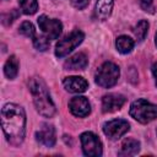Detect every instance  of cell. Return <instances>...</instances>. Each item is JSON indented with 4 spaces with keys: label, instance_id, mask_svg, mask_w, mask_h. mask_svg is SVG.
Masks as SVG:
<instances>
[{
    "label": "cell",
    "instance_id": "obj_1",
    "mask_svg": "<svg viewBox=\"0 0 157 157\" xmlns=\"http://www.w3.org/2000/svg\"><path fill=\"white\" fill-rule=\"evenodd\" d=\"M1 126L6 140L18 146L22 144L26 134V114L21 105L7 103L1 109Z\"/></svg>",
    "mask_w": 157,
    "mask_h": 157
},
{
    "label": "cell",
    "instance_id": "obj_2",
    "mask_svg": "<svg viewBox=\"0 0 157 157\" xmlns=\"http://www.w3.org/2000/svg\"><path fill=\"white\" fill-rule=\"evenodd\" d=\"M28 87H29L31 94L33 97V103L38 113L45 118H52L55 114V105L50 97V93L48 91L45 82L40 77L34 76L29 78Z\"/></svg>",
    "mask_w": 157,
    "mask_h": 157
},
{
    "label": "cell",
    "instance_id": "obj_21",
    "mask_svg": "<svg viewBox=\"0 0 157 157\" xmlns=\"http://www.w3.org/2000/svg\"><path fill=\"white\" fill-rule=\"evenodd\" d=\"M18 31H20L21 34H23V36H26V37H29V38H33V37L36 36L34 27H33V25H32L31 22H28V21L22 22V25L20 26Z\"/></svg>",
    "mask_w": 157,
    "mask_h": 157
},
{
    "label": "cell",
    "instance_id": "obj_8",
    "mask_svg": "<svg viewBox=\"0 0 157 157\" xmlns=\"http://www.w3.org/2000/svg\"><path fill=\"white\" fill-rule=\"evenodd\" d=\"M130 129V125L124 119H113L103 125V132L110 140H118Z\"/></svg>",
    "mask_w": 157,
    "mask_h": 157
},
{
    "label": "cell",
    "instance_id": "obj_13",
    "mask_svg": "<svg viewBox=\"0 0 157 157\" xmlns=\"http://www.w3.org/2000/svg\"><path fill=\"white\" fill-rule=\"evenodd\" d=\"M87 64H88V59H87L86 54L77 53L65 61L64 67L66 70H83L87 66Z\"/></svg>",
    "mask_w": 157,
    "mask_h": 157
},
{
    "label": "cell",
    "instance_id": "obj_7",
    "mask_svg": "<svg viewBox=\"0 0 157 157\" xmlns=\"http://www.w3.org/2000/svg\"><path fill=\"white\" fill-rule=\"evenodd\" d=\"M38 26L49 39H56L61 34L63 25L59 20L49 18L45 15H42L38 17Z\"/></svg>",
    "mask_w": 157,
    "mask_h": 157
},
{
    "label": "cell",
    "instance_id": "obj_19",
    "mask_svg": "<svg viewBox=\"0 0 157 157\" xmlns=\"http://www.w3.org/2000/svg\"><path fill=\"white\" fill-rule=\"evenodd\" d=\"M147 31H148V22L146 20L139 21L134 29V33H135V37L137 38V40H144L147 34Z\"/></svg>",
    "mask_w": 157,
    "mask_h": 157
},
{
    "label": "cell",
    "instance_id": "obj_11",
    "mask_svg": "<svg viewBox=\"0 0 157 157\" xmlns=\"http://www.w3.org/2000/svg\"><path fill=\"white\" fill-rule=\"evenodd\" d=\"M63 85L67 92L71 93H82L88 88V82L81 76H69L65 77Z\"/></svg>",
    "mask_w": 157,
    "mask_h": 157
},
{
    "label": "cell",
    "instance_id": "obj_24",
    "mask_svg": "<svg viewBox=\"0 0 157 157\" xmlns=\"http://www.w3.org/2000/svg\"><path fill=\"white\" fill-rule=\"evenodd\" d=\"M140 5L145 11L152 12L153 10V0H140Z\"/></svg>",
    "mask_w": 157,
    "mask_h": 157
},
{
    "label": "cell",
    "instance_id": "obj_18",
    "mask_svg": "<svg viewBox=\"0 0 157 157\" xmlns=\"http://www.w3.org/2000/svg\"><path fill=\"white\" fill-rule=\"evenodd\" d=\"M20 6L22 12L26 15H33L38 10L37 0H20Z\"/></svg>",
    "mask_w": 157,
    "mask_h": 157
},
{
    "label": "cell",
    "instance_id": "obj_22",
    "mask_svg": "<svg viewBox=\"0 0 157 157\" xmlns=\"http://www.w3.org/2000/svg\"><path fill=\"white\" fill-rule=\"evenodd\" d=\"M18 16V13L15 11V10H11L9 13H5L2 15V23L4 25H11L13 22V20Z\"/></svg>",
    "mask_w": 157,
    "mask_h": 157
},
{
    "label": "cell",
    "instance_id": "obj_26",
    "mask_svg": "<svg viewBox=\"0 0 157 157\" xmlns=\"http://www.w3.org/2000/svg\"><path fill=\"white\" fill-rule=\"evenodd\" d=\"M156 45H157V33H156Z\"/></svg>",
    "mask_w": 157,
    "mask_h": 157
},
{
    "label": "cell",
    "instance_id": "obj_4",
    "mask_svg": "<svg viewBox=\"0 0 157 157\" xmlns=\"http://www.w3.org/2000/svg\"><path fill=\"white\" fill-rule=\"evenodd\" d=\"M119 76H120V70L118 65L110 61H105L98 67L94 78L98 86L103 88H109L118 82Z\"/></svg>",
    "mask_w": 157,
    "mask_h": 157
},
{
    "label": "cell",
    "instance_id": "obj_14",
    "mask_svg": "<svg viewBox=\"0 0 157 157\" xmlns=\"http://www.w3.org/2000/svg\"><path fill=\"white\" fill-rule=\"evenodd\" d=\"M113 4H114V0H97L96 9H94L96 17L102 21L107 20L112 13Z\"/></svg>",
    "mask_w": 157,
    "mask_h": 157
},
{
    "label": "cell",
    "instance_id": "obj_20",
    "mask_svg": "<svg viewBox=\"0 0 157 157\" xmlns=\"http://www.w3.org/2000/svg\"><path fill=\"white\" fill-rule=\"evenodd\" d=\"M33 45L37 50L44 52L49 48V38L47 36H34L33 37Z\"/></svg>",
    "mask_w": 157,
    "mask_h": 157
},
{
    "label": "cell",
    "instance_id": "obj_12",
    "mask_svg": "<svg viewBox=\"0 0 157 157\" xmlns=\"http://www.w3.org/2000/svg\"><path fill=\"white\" fill-rule=\"evenodd\" d=\"M36 139L42 145H44L47 147H53L56 141L54 128L49 124H43L42 128L36 132Z\"/></svg>",
    "mask_w": 157,
    "mask_h": 157
},
{
    "label": "cell",
    "instance_id": "obj_23",
    "mask_svg": "<svg viewBox=\"0 0 157 157\" xmlns=\"http://www.w3.org/2000/svg\"><path fill=\"white\" fill-rule=\"evenodd\" d=\"M88 4H90V0H71V5L75 9H78V10L85 9Z\"/></svg>",
    "mask_w": 157,
    "mask_h": 157
},
{
    "label": "cell",
    "instance_id": "obj_10",
    "mask_svg": "<svg viewBox=\"0 0 157 157\" xmlns=\"http://www.w3.org/2000/svg\"><path fill=\"white\" fill-rule=\"evenodd\" d=\"M125 103V97L119 93H109L102 98V110L104 113H112L119 110Z\"/></svg>",
    "mask_w": 157,
    "mask_h": 157
},
{
    "label": "cell",
    "instance_id": "obj_9",
    "mask_svg": "<svg viewBox=\"0 0 157 157\" xmlns=\"http://www.w3.org/2000/svg\"><path fill=\"white\" fill-rule=\"evenodd\" d=\"M69 108L70 112L77 118H85L91 113V104L88 99L83 96H77L71 98L69 103Z\"/></svg>",
    "mask_w": 157,
    "mask_h": 157
},
{
    "label": "cell",
    "instance_id": "obj_5",
    "mask_svg": "<svg viewBox=\"0 0 157 157\" xmlns=\"http://www.w3.org/2000/svg\"><path fill=\"white\" fill-rule=\"evenodd\" d=\"M85 38V34L82 31L75 29L71 33H69L67 36H65L63 39H60L55 47V55L58 58H63L66 56L69 53H71L78 44L82 43Z\"/></svg>",
    "mask_w": 157,
    "mask_h": 157
},
{
    "label": "cell",
    "instance_id": "obj_16",
    "mask_svg": "<svg viewBox=\"0 0 157 157\" xmlns=\"http://www.w3.org/2000/svg\"><path fill=\"white\" fill-rule=\"evenodd\" d=\"M134 45H135L134 40L128 36H120L117 38V42H115V47H117L118 52L121 54L130 53L134 49Z\"/></svg>",
    "mask_w": 157,
    "mask_h": 157
},
{
    "label": "cell",
    "instance_id": "obj_3",
    "mask_svg": "<svg viewBox=\"0 0 157 157\" xmlns=\"http://www.w3.org/2000/svg\"><path fill=\"white\" fill-rule=\"evenodd\" d=\"M130 115L141 124H147L157 119V105L148 101L140 98L134 101L130 107Z\"/></svg>",
    "mask_w": 157,
    "mask_h": 157
},
{
    "label": "cell",
    "instance_id": "obj_6",
    "mask_svg": "<svg viewBox=\"0 0 157 157\" xmlns=\"http://www.w3.org/2000/svg\"><path fill=\"white\" fill-rule=\"evenodd\" d=\"M82 151L88 157H98L102 156V142L97 135L91 131H86L80 136Z\"/></svg>",
    "mask_w": 157,
    "mask_h": 157
},
{
    "label": "cell",
    "instance_id": "obj_17",
    "mask_svg": "<svg viewBox=\"0 0 157 157\" xmlns=\"http://www.w3.org/2000/svg\"><path fill=\"white\" fill-rule=\"evenodd\" d=\"M4 72H5L6 77L10 78V80H12L17 76V74H18V60L16 59L15 55H11L7 59V61L5 63Z\"/></svg>",
    "mask_w": 157,
    "mask_h": 157
},
{
    "label": "cell",
    "instance_id": "obj_25",
    "mask_svg": "<svg viewBox=\"0 0 157 157\" xmlns=\"http://www.w3.org/2000/svg\"><path fill=\"white\" fill-rule=\"evenodd\" d=\"M152 74L155 76V80H156V86H157V63L152 65Z\"/></svg>",
    "mask_w": 157,
    "mask_h": 157
},
{
    "label": "cell",
    "instance_id": "obj_15",
    "mask_svg": "<svg viewBox=\"0 0 157 157\" xmlns=\"http://www.w3.org/2000/svg\"><path fill=\"white\" fill-rule=\"evenodd\" d=\"M140 151V142L135 139H126L121 144L120 156H134Z\"/></svg>",
    "mask_w": 157,
    "mask_h": 157
}]
</instances>
